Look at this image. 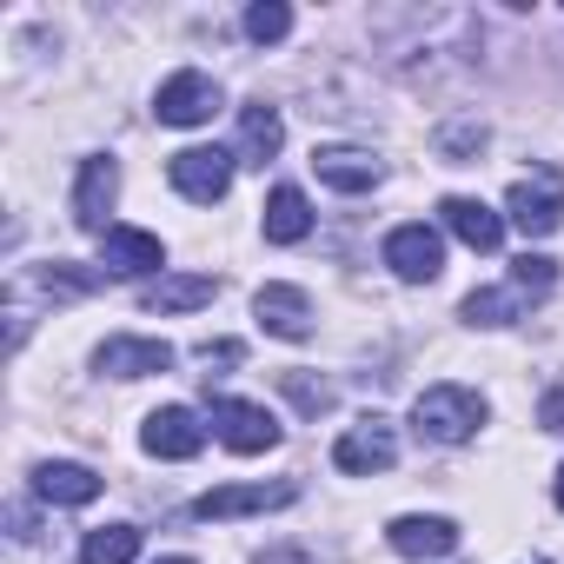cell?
<instances>
[{
	"label": "cell",
	"mask_w": 564,
	"mask_h": 564,
	"mask_svg": "<svg viewBox=\"0 0 564 564\" xmlns=\"http://www.w3.org/2000/svg\"><path fill=\"white\" fill-rule=\"evenodd\" d=\"M412 425H419V438H432V445H465V438L485 425V399H478L471 386H425L419 405H412Z\"/></svg>",
	"instance_id": "6da1fadb"
},
{
	"label": "cell",
	"mask_w": 564,
	"mask_h": 564,
	"mask_svg": "<svg viewBox=\"0 0 564 564\" xmlns=\"http://www.w3.org/2000/svg\"><path fill=\"white\" fill-rule=\"evenodd\" d=\"M505 219L524 232V239H551L557 226H564V173H531V180H518L511 193H505Z\"/></svg>",
	"instance_id": "7a4b0ae2"
},
{
	"label": "cell",
	"mask_w": 564,
	"mask_h": 564,
	"mask_svg": "<svg viewBox=\"0 0 564 564\" xmlns=\"http://www.w3.org/2000/svg\"><path fill=\"white\" fill-rule=\"evenodd\" d=\"M232 166H239V160H232L226 147H180V153L166 160V180H173V193H180V199L213 206V199H226Z\"/></svg>",
	"instance_id": "3957f363"
},
{
	"label": "cell",
	"mask_w": 564,
	"mask_h": 564,
	"mask_svg": "<svg viewBox=\"0 0 564 564\" xmlns=\"http://www.w3.org/2000/svg\"><path fill=\"white\" fill-rule=\"evenodd\" d=\"M333 465H339V471H352V478L392 471V465H399V432H392V419L366 412L359 425H346V432H339V445H333Z\"/></svg>",
	"instance_id": "277c9868"
},
{
	"label": "cell",
	"mask_w": 564,
	"mask_h": 564,
	"mask_svg": "<svg viewBox=\"0 0 564 564\" xmlns=\"http://www.w3.org/2000/svg\"><path fill=\"white\" fill-rule=\"evenodd\" d=\"M213 432H219V445L239 452V458H259V452L279 445V419H272L265 405H252V399H213Z\"/></svg>",
	"instance_id": "5b68a950"
},
{
	"label": "cell",
	"mask_w": 564,
	"mask_h": 564,
	"mask_svg": "<svg viewBox=\"0 0 564 564\" xmlns=\"http://www.w3.org/2000/svg\"><path fill=\"white\" fill-rule=\"evenodd\" d=\"M386 265L405 279V286H432V279L445 272V239H438L425 219L392 226V232H386Z\"/></svg>",
	"instance_id": "8992f818"
},
{
	"label": "cell",
	"mask_w": 564,
	"mask_h": 564,
	"mask_svg": "<svg viewBox=\"0 0 564 564\" xmlns=\"http://www.w3.org/2000/svg\"><path fill=\"white\" fill-rule=\"evenodd\" d=\"M226 107V94H219V80H206V74H173L166 87H160V100H153V113H160V127H206L213 113Z\"/></svg>",
	"instance_id": "52a82bcc"
},
{
	"label": "cell",
	"mask_w": 564,
	"mask_h": 564,
	"mask_svg": "<svg viewBox=\"0 0 564 564\" xmlns=\"http://www.w3.org/2000/svg\"><path fill=\"white\" fill-rule=\"evenodd\" d=\"M300 498L293 478H279V485H219L206 498H193V518L199 524H219V518H246V511H286Z\"/></svg>",
	"instance_id": "ba28073f"
},
{
	"label": "cell",
	"mask_w": 564,
	"mask_h": 564,
	"mask_svg": "<svg viewBox=\"0 0 564 564\" xmlns=\"http://www.w3.org/2000/svg\"><path fill=\"white\" fill-rule=\"evenodd\" d=\"M113 193H120V166H113L107 153L80 160V180H74V226L107 239V232H113V226H107V213H113Z\"/></svg>",
	"instance_id": "9c48e42d"
},
{
	"label": "cell",
	"mask_w": 564,
	"mask_h": 564,
	"mask_svg": "<svg viewBox=\"0 0 564 564\" xmlns=\"http://www.w3.org/2000/svg\"><path fill=\"white\" fill-rule=\"evenodd\" d=\"M252 319L272 333V339H313V300L286 279H272V286L252 293Z\"/></svg>",
	"instance_id": "30bf717a"
},
{
	"label": "cell",
	"mask_w": 564,
	"mask_h": 564,
	"mask_svg": "<svg viewBox=\"0 0 564 564\" xmlns=\"http://www.w3.org/2000/svg\"><path fill=\"white\" fill-rule=\"evenodd\" d=\"M140 445H147L153 458H199V445H206V425H199V412H193V405H160V412L147 419Z\"/></svg>",
	"instance_id": "8fae6325"
},
{
	"label": "cell",
	"mask_w": 564,
	"mask_h": 564,
	"mask_svg": "<svg viewBox=\"0 0 564 564\" xmlns=\"http://www.w3.org/2000/svg\"><path fill=\"white\" fill-rule=\"evenodd\" d=\"M313 173H319V186H333V193H372V186L386 180V160H372L366 147H319V153H313Z\"/></svg>",
	"instance_id": "7c38bea8"
},
{
	"label": "cell",
	"mask_w": 564,
	"mask_h": 564,
	"mask_svg": "<svg viewBox=\"0 0 564 564\" xmlns=\"http://www.w3.org/2000/svg\"><path fill=\"white\" fill-rule=\"evenodd\" d=\"M100 265H107L113 279H140V272H160V265H166V246H160V232L113 226V232L100 239Z\"/></svg>",
	"instance_id": "4fadbf2b"
},
{
	"label": "cell",
	"mask_w": 564,
	"mask_h": 564,
	"mask_svg": "<svg viewBox=\"0 0 564 564\" xmlns=\"http://www.w3.org/2000/svg\"><path fill=\"white\" fill-rule=\"evenodd\" d=\"M94 366L107 372V379H147V372H166L173 366V346L166 339H107L100 352H94Z\"/></svg>",
	"instance_id": "5bb4252c"
},
{
	"label": "cell",
	"mask_w": 564,
	"mask_h": 564,
	"mask_svg": "<svg viewBox=\"0 0 564 564\" xmlns=\"http://www.w3.org/2000/svg\"><path fill=\"white\" fill-rule=\"evenodd\" d=\"M438 219L471 246V252H498L505 246V213H491L485 199H465V193H452L445 206H438Z\"/></svg>",
	"instance_id": "9a60e30c"
},
{
	"label": "cell",
	"mask_w": 564,
	"mask_h": 564,
	"mask_svg": "<svg viewBox=\"0 0 564 564\" xmlns=\"http://www.w3.org/2000/svg\"><path fill=\"white\" fill-rule=\"evenodd\" d=\"M386 544L399 557H452L458 551V524L452 518H392L386 524Z\"/></svg>",
	"instance_id": "2e32d148"
},
{
	"label": "cell",
	"mask_w": 564,
	"mask_h": 564,
	"mask_svg": "<svg viewBox=\"0 0 564 564\" xmlns=\"http://www.w3.org/2000/svg\"><path fill=\"white\" fill-rule=\"evenodd\" d=\"M34 491L47 505H94L100 498V471H87L74 458H47V465H34Z\"/></svg>",
	"instance_id": "e0dca14e"
},
{
	"label": "cell",
	"mask_w": 564,
	"mask_h": 564,
	"mask_svg": "<svg viewBox=\"0 0 564 564\" xmlns=\"http://www.w3.org/2000/svg\"><path fill=\"white\" fill-rule=\"evenodd\" d=\"M306 232H313L306 193H300V186H272V193H265V239H272V246H300Z\"/></svg>",
	"instance_id": "ac0fdd59"
},
{
	"label": "cell",
	"mask_w": 564,
	"mask_h": 564,
	"mask_svg": "<svg viewBox=\"0 0 564 564\" xmlns=\"http://www.w3.org/2000/svg\"><path fill=\"white\" fill-rule=\"evenodd\" d=\"M213 279L206 272H173V279H153V286H147V313H199V306H213Z\"/></svg>",
	"instance_id": "d6986e66"
},
{
	"label": "cell",
	"mask_w": 564,
	"mask_h": 564,
	"mask_svg": "<svg viewBox=\"0 0 564 564\" xmlns=\"http://www.w3.org/2000/svg\"><path fill=\"white\" fill-rule=\"evenodd\" d=\"M279 140H286V120H279V107H265V100L239 107V153H246L252 166H265V160L279 153Z\"/></svg>",
	"instance_id": "ffe728a7"
},
{
	"label": "cell",
	"mask_w": 564,
	"mask_h": 564,
	"mask_svg": "<svg viewBox=\"0 0 564 564\" xmlns=\"http://www.w3.org/2000/svg\"><path fill=\"white\" fill-rule=\"evenodd\" d=\"M133 557H140V531L133 524H100L80 544V564H133Z\"/></svg>",
	"instance_id": "44dd1931"
},
{
	"label": "cell",
	"mask_w": 564,
	"mask_h": 564,
	"mask_svg": "<svg viewBox=\"0 0 564 564\" xmlns=\"http://www.w3.org/2000/svg\"><path fill=\"white\" fill-rule=\"evenodd\" d=\"M518 306H524V293H518V286H485V293H471V300H465V326H511V319H518Z\"/></svg>",
	"instance_id": "7402d4cb"
},
{
	"label": "cell",
	"mask_w": 564,
	"mask_h": 564,
	"mask_svg": "<svg viewBox=\"0 0 564 564\" xmlns=\"http://www.w3.org/2000/svg\"><path fill=\"white\" fill-rule=\"evenodd\" d=\"M246 34H252L259 47L286 41V34H293V8H286V0H259V8H246Z\"/></svg>",
	"instance_id": "603a6c76"
},
{
	"label": "cell",
	"mask_w": 564,
	"mask_h": 564,
	"mask_svg": "<svg viewBox=\"0 0 564 564\" xmlns=\"http://www.w3.org/2000/svg\"><path fill=\"white\" fill-rule=\"evenodd\" d=\"M279 386H286V399H293L306 419L333 412V386H326V379H313V372H279Z\"/></svg>",
	"instance_id": "cb8c5ba5"
},
{
	"label": "cell",
	"mask_w": 564,
	"mask_h": 564,
	"mask_svg": "<svg viewBox=\"0 0 564 564\" xmlns=\"http://www.w3.org/2000/svg\"><path fill=\"white\" fill-rule=\"evenodd\" d=\"M511 286H518V293H551V286H557V259L524 252V259L511 265Z\"/></svg>",
	"instance_id": "d4e9b609"
},
{
	"label": "cell",
	"mask_w": 564,
	"mask_h": 564,
	"mask_svg": "<svg viewBox=\"0 0 564 564\" xmlns=\"http://www.w3.org/2000/svg\"><path fill=\"white\" fill-rule=\"evenodd\" d=\"M478 147H485V127H478V120H458V127L438 133V153H445V160H471Z\"/></svg>",
	"instance_id": "484cf974"
},
{
	"label": "cell",
	"mask_w": 564,
	"mask_h": 564,
	"mask_svg": "<svg viewBox=\"0 0 564 564\" xmlns=\"http://www.w3.org/2000/svg\"><path fill=\"white\" fill-rule=\"evenodd\" d=\"M538 425H544V432H564V386H551V392H544V405H538Z\"/></svg>",
	"instance_id": "4316f807"
},
{
	"label": "cell",
	"mask_w": 564,
	"mask_h": 564,
	"mask_svg": "<svg viewBox=\"0 0 564 564\" xmlns=\"http://www.w3.org/2000/svg\"><path fill=\"white\" fill-rule=\"evenodd\" d=\"M199 359H206V366H239V346L219 339V346H199Z\"/></svg>",
	"instance_id": "83f0119b"
},
{
	"label": "cell",
	"mask_w": 564,
	"mask_h": 564,
	"mask_svg": "<svg viewBox=\"0 0 564 564\" xmlns=\"http://www.w3.org/2000/svg\"><path fill=\"white\" fill-rule=\"evenodd\" d=\"M551 491H557V511H564V465H557V478H551Z\"/></svg>",
	"instance_id": "f1b7e54d"
},
{
	"label": "cell",
	"mask_w": 564,
	"mask_h": 564,
	"mask_svg": "<svg viewBox=\"0 0 564 564\" xmlns=\"http://www.w3.org/2000/svg\"><path fill=\"white\" fill-rule=\"evenodd\" d=\"M160 564H193V557H160Z\"/></svg>",
	"instance_id": "f546056e"
},
{
	"label": "cell",
	"mask_w": 564,
	"mask_h": 564,
	"mask_svg": "<svg viewBox=\"0 0 564 564\" xmlns=\"http://www.w3.org/2000/svg\"><path fill=\"white\" fill-rule=\"evenodd\" d=\"M538 564H544V557H538Z\"/></svg>",
	"instance_id": "4dcf8cb0"
}]
</instances>
